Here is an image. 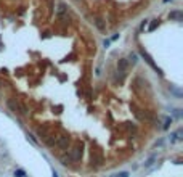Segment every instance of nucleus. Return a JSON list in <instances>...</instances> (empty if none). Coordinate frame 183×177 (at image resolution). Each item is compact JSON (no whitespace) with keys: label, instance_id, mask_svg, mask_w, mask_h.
Returning <instances> with one entry per match:
<instances>
[{"label":"nucleus","instance_id":"obj_29","mask_svg":"<svg viewBox=\"0 0 183 177\" xmlns=\"http://www.w3.org/2000/svg\"><path fill=\"white\" fill-rule=\"evenodd\" d=\"M164 3H169V2H173V0H162Z\"/></svg>","mask_w":183,"mask_h":177},{"label":"nucleus","instance_id":"obj_7","mask_svg":"<svg viewBox=\"0 0 183 177\" xmlns=\"http://www.w3.org/2000/svg\"><path fill=\"white\" fill-rule=\"evenodd\" d=\"M35 132H37V137L39 139H42V142H44V140L50 135V132L52 130H50V127L47 124H42V126H39V127L35 129Z\"/></svg>","mask_w":183,"mask_h":177},{"label":"nucleus","instance_id":"obj_31","mask_svg":"<svg viewBox=\"0 0 183 177\" xmlns=\"http://www.w3.org/2000/svg\"><path fill=\"white\" fill-rule=\"evenodd\" d=\"M74 2H80V0H74Z\"/></svg>","mask_w":183,"mask_h":177},{"label":"nucleus","instance_id":"obj_23","mask_svg":"<svg viewBox=\"0 0 183 177\" xmlns=\"http://www.w3.org/2000/svg\"><path fill=\"white\" fill-rule=\"evenodd\" d=\"M28 139H29V140H31V142H32V143H34V145H39V140H37V139H35V137H34V135H32V134H28Z\"/></svg>","mask_w":183,"mask_h":177},{"label":"nucleus","instance_id":"obj_15","mask_svg":"<svg viewBox=\"0 0 183 177\" xmlns=\"http://www.w3.org/2000/svg\"><path fill=\"white\" fill-rule=\"evenodd\" d=\"M59 163H61L63 166H71V164H73V161H71L69 155H68V153H64V155L59 158Z\"/></svg>","mask_w":183,"mask_h":177},{"label":"nucleus","instance_id":"obj_25","mask_svg":"<svg viewBox=\"0 0 183 177\" xmlns=\"http://www.w3.org/2000/svg\"><path fill=\"white\" fill-rule=\"evenodd\" d=\"M109 45H111V40H109V39H104V40H103V47H104V49H108Z\"/></svg>","mask_w":183,"mask_h":177},{"label":"nucleus","instance_id":"obj_28","mask_svg":"<svg viewBox=\"0 0 183 177\" xmlns=\"http://www.w3.org/2000/svg\"><path fill=\"white\" fill-rule=\"evenodd\" d=\"M52 177H59V176H58V172H56V171H53V172H52Z\"/></svg>","mask_w":183,"mask_h":177},{"label":"nucleus","instance_id":"obj_22","mask_svg":"<svg viewBox=\"0 0 183 177\" xmlns=\"http://www.w3.org/2000/svg\"><path fill=\"white\" fill-rule=\"evenodd\" d=\"M113 177H130V172H128V171H121V172L114 174Z\"/></svg>","mask_w":183,"mask_h":177},{"label":"nucleus","instance_id":"obj_9","mask_svg":"<svg viewBox=\"0 0 183 177\" xmlns=\"http://www.w3.org/2000/svg\"><path fill=\"white\" fill-rule=\"evenodd\" d=\"M183 140V129H178V130L172 132L169 135V142L170 143H177V142H182Z\"/></svg>","mask_w":183,"mask_h":177},{"label":"nucleus","instance_id":"obj_18","mask_svg":"<svg viewBox=\"0 0 183 177\" xmlns=\"http://www.w3.org/2000/svg\"><path fill=\"white\" fill-rule=\"evenodd\" d=\"M169 92H170V94H173V95H175L177 98H182V97H183L182 90H178V89H175V87H172V85L169 87Z\"/></svg>","mask_w":183,"mask_h":177},{"label":"nucleus","instance_id":"obj_1","mask_svg":"<svg viewBox=\"0 0 183 177\" xmlns=\"http://www.w3.org/2000/svg\"><path fill=\"white\" fill-rule=\"evenodd\" d=\"M7 106L13 115H19V116H26L28 111H29L28 106H26V103H23V101L18 100V98H8Z\"/></svg>","mask_w":183,"mask_h":177},{"label":"nucleus","instance_id":"obj_5","mask_svg":"<svg viewBox=\"0 0 183 177\" xmlns=\"http://www.w3.org/2000/svg\"><path fill=\"white\" fill-rule=\"evenodd\" d=\"M90 161H92V166L100 167L101 164L104 163V158H103V155H101V151H98V150H93V151L90 153Z\"/></svg>","mask_w":183,"mask_h":177},{"label":"nucleus","instance_id":"obj_26","mask_svg":"<svg viewBox=\"0 0 183 177\" xmlns=\"http://www.w3.org/2000/svg\"><path fill=\"white\" fill-rule=\"evenodd\" d=\"M146 24H148V19H145V21H143V23H142V26H140V31H143Z\"/></svg>","mask_w":183,"mask_h":177},{"label":"nucleus","instance_id":"obj_17","mask_svg":"<svg viewBox=\"0 0 183 177\" xmlns=\"http://www.w3.org/2000/svg\"><path fill=\"white\" fill-rule=\"evenodd\" d=\"M125 129H128L130 132H133V134H137V130H138V127H137V124H133V122H125L124 126Z\"/></svg>","mask_w":183,"mask_h":177},{"label":"nucleus","instance_id":"obj_2","mask_svg":"<svg viewBox=\"0 0 183 177\" xmlns=\"http://www.w3.org/2000/svg\"><path fill=\"white\" fill-rule=\"evenodd\" d=\"M55 148L61 150V151H66V150H69L71 146V137L68 134H59L56 135V140H55Z\"/></svg>","mask_w":183,"mask_h":177},{"label":"nucleus","instance_id":"obj_21","mask_svg":"<svg viewBox=\"0 0 183 177\" xmlns=\"http://www.w3.org/2000/svg\"><path fill=\"white\" fill-rule=\"evenodd\" d=\"M170 113H172V115L175 116L177 119H180V118H182V115H183V113H182V110H180V108H175V110H172V111H170Z\"/></svg>","mask_w":183,"mask_h":177},{"label":"nucleus","instance_id":"obj_6","mask_svg":"<svg viewBox=\"0 0 183 177\" xmlns=\"http://www.w3.org/2000/svg\"><path fill=\"white\" fill-rule=\"evenodd\" d=\"M140 55H142V56H143V58H145V61H146V63H148V65H149V66H151L153 69H154V71H157V73H159V74H162V71H161V69H159V68H157V66H156V63H154V61H153L151 55H149V53H148V52H146V50H145V49H140Z\"/></svg>","mask_w":183,"mask_h":177},{"label":"nucleus","instance_id":"obj_8","mask_svg":"<svg viewBox=\"0 0 183 177\" xmlns=\"http://www.w3.org/2000/svg\"><path fill=\"white\" fill-rule=\"evenodd\" d=\"M93 26H95V28H97L100 32H103V34L106 32V29H108L106 21H104L103 18H100V16H95V18H93Z\"/></svg>","mask_w":183,"mask_h":177},{"label":"nucleus","instance_id":"obj_12","mask_svg":"<svg viewBox=\"0 0 183 177\" xmlns=\"http://www.w3.org/2000/svg\"><path fill=\"white\" fill-rule=\"evenodd\" d=\"M169 18L170 19H173V21H182L183 19V13L180 10H173V11H170L169 13Z\"/></svg>","mask_w":183,"mask_h":177},{"label":"nucleus","instance_id":"obj_4","mask_svg":"<svg viewBox=\"0 0 183 177\" xmlns=\"http://www.w3.org/2000/svg\"><path fill=\"white\" fill-rule=\"evenodd\" d=\"M56 16L61 21H66L69 18V8H68V5L64 2H58V5H56Z\"/></svg>","mask_w":183,"mask_h":177},{"label":"nucleus","instance_id":"obj_27","mask_svg":"<svg viewBox=\"0 0 183 177\" xmlns=\"http://www.w3.org/2000/svg\"><path fill=\"white\" fill-rule=\"evenodd\" d=\"M117 39H119V34H114L113 37L109 39V40H111V42H114V40H117Z\"/></svg>","mask_w":183,"mask_h":177},{"label":"nucleus","instance_id":"obj_3","mask_svg":"<svg viewBox=\"0 0 183 177\" xmlns=\"http://www.w3.org/2000/svg\"><path fill=\"white\" fill-rule=\"evenodd\" d=\"M82 153H84V145L82 143H76V145L73 146V148L69 150V158L73 163H79L80 160H82Z\"/></svg>","mask_w":183,"mask_h":177},{"label":"nucleus","instance_id":"obj_24","mask_svg":"<svg viewBox=\"0 0 183 177\" xmlns=\"http://www.w3.org/2000/svg\"><path fill=\"white\" fill-rule=\"evenodd\" d=\"M156 26H157V19H153V23H151V24H149V31H154V29H156Z\"/></svg>","mask_w":183,"mask_h":177},{"label":"nucleus","instance_id":"obj_30","mask_svg":"<svg viewBox=\"0 0 183 177\" xmlns=\"http://www.w3.org/2000/svg\"><path fill=\"white\" fill-rule=\"evenodd\" d=\"M2 85H3V82H2V79H0V89H2Z\"/></svg>","mask_w":183,"mask_h":177},{"label":"nucleus","instance_id":"obj_32","mask_svg":"<svg viewBox=\"0 0 183 177\" xmlns=\"http://www.w3.org/2000/svg\"><path fill=\"white\" fill-rule=\"evenodd\" d=\"M109 177H113V176H109Z\"/></svg>","mask_w":183,"mask_h":177},{"label":"nucleus","instance_id":"obj_13","mask_svg":"<svg viewBox=\"0 0 183 177\" xmlns=\"http://www.w3.org/2000/svg\"><path fill=\"white\" fill-rule=\"evenodd\" d=\"M172 124H173V118H172V116H166V118H164V122H162V126H161V127H162L164 130H169Z\"/></svg>","mask_w":183,"mask_h":177},{"label":"nucleus","instance_id":"obj_11","mask_svg":"<svg viewBox=\"0 0 183 177\" xmlns=\"http://www.w3.org/2000/svg\"><path fill=\"white\" fill-rule=\"evenodd\" d=\"M157 163V153H153V155H149L148 158L145 160V163H143V167H153L154 164Z\"/></svg>","mask_w":183,"mask_h":177},{"label":"nucleus","instance_id":"obj_14","mask_svg":"<svg viewBox=\"0 0 183 177\" xmlns=\"http://www.w3.org/2000/svg\"><path fill=\"white\" fill-rule=\"evenodd\" d=\"M55 140H56V134H53V132H50V135L47 137V139L44 140V143L47 146H53L55 145Z\"/></svg>","mask_w":183,"mask_h":177},{"label":"nucleus","instance_id":"obj_19","mask_svg":"<svg viewBox=\"0 0 183 177\" xmlns=\"http://www.w3.org/2000/svg\"><path fill=\"white\" fill-rule=\"evenodd\" d=\"M15 177H26L28 174H26V171L24 169H21V167H18L16 171H15V174H13Z\"/></svg>","mask_w":183,"mask_h":177},{"label":"nucleus","instance_id":"obj_20","mask_svg":"<svg viewBox=\"0 0 183 177\" xmlns=\"http://www.w3.org/2000/svg\"><path fill=\"white\" fill-rule=\"evenodd\" d=\"M164 145H166V140L164 139H159V140H156L154 142V148H162Z\"/></svg>","mask_w":183,"mask_h":177},{"label":"nucleus","instance_id":"obj_10","mask_svg":"<svg viewBox=\"0 0 183 177\" xmlns=\"http://www.w3.org/2000/svg\"><path fill=\"white\" fill-rule=\"evenodd\" d=\"M127 69H128V61L125 58H119L117 60V71L124 76V74L127 73Z\"/></svg>","mask_w":183,"mask_h":177},{"label":"nucleus","instance_id":"obj_16","mask_svg":"<svg viewBox=\"0 0 183 177\" xmlns=\"http://www.w3.org/2000/svg\"><path fill=\"white\" fill-rule=\"evenodd\" d=\"M125 60L128 61V65H130V63H132V65H135V63L138 61V55H137L135 52H132V53H128V56Z\"/></svg>","mask_w":183,"mask_h":177}]
</instances>
